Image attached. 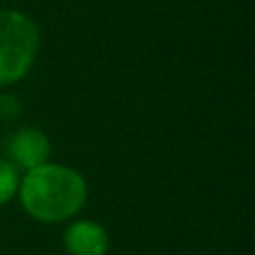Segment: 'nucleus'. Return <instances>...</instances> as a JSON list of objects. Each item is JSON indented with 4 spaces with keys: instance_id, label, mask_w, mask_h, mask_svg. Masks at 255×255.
I'll list each match as a JSON object with an SVG mask.
<instances>
[{
    "instance_id": "obj_5",
    "label": "nucleus",
    "mask_w": 255,
    "mask_h": 255,
    "mask_svg": "<svg viewBox=\"0 0 255 255\" xmlns=\"http://www.w3.org/2000/svg\"><path fill=\"white\" fill-rule=\"evenodd\" d=\"M18 186H20L18 168L13 163H9L7 159L0 157V206L7 204L18 193Z\"/></svg>"
},
{
    "instance_id": "obj_3",
    "label": "nucleus",
    "mask_w": 255,
    "mask_h": 255,
    "mask_svg": "<svg viewBox=\"0 0 255 255\" xmlns=\"http://www.w3.org/2000/svg\"><path fill=\"white\" fill-rule=\"evenodd\" d=\"M7 148L9 163L16 168H25V170H34V168L47 163L52 145L45 132L36 130V128H22L16 130L4 143Z\"/></svg>"
},
{
    "instance_id": "obj_4",
    "label": "nucleus",
    "mask_w": 255,
    "mask_h": 255,
    "mask_svg": "<svg viewBox=\"0 0 255 255\" xmlns=\"http://www.w3.org/2000/svg\"><path fill=\"white\" fill-rule=\"evenodd\" d=\"M63 244L70 255H106L110 249V235L92 220H79L67 226Z\"/></svg>"
},
{
    "instance_id": "obj_2",
    "label": "nucleus",
    "mask_w": 255,
    "mask_h": 255,
    "mask_svg": "<svg viewBox=\"0 0 255 255\" xmlns=\"http://www.w3.org/2000/svg\"><path fill=\"white\" fill-rule=\"evenodd\" d=\"M40 34L36 22L16 9L0 11V85H11L31 70Z\"/></svg>"
},
{
    "instance_id": "obj_1",
    "label": "nucleus",
    "mask_w": 255,
    "mask_h": 255,
    "mask_svg": "<svg viewBox=\"0 0 255 255\" xmlns=\"http://www.w3.org/2000/svg\"><path fill=\"white\" fill-rule=\"evenodd\" d=\"M20 204L38 222H65L83 208L88 199L85 179L61 163H43L27 170L18 186Z\"/></svg>"
}]
</instances>
